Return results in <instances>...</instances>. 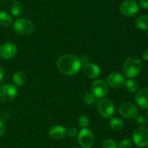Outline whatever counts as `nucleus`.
Returning a JSON list of instances; mask_svg holds the SVG:
<instances>
[{
	"instance_id": "33",
	"label": "nucleus",
	"mask_w": 148,
	"mask_h": 148,
	"mask_svg": "<svg viewBox=\"0 0 148 148\" xmlns=\"http://www.w3.org/2000/svg\"><path fill=\"white\" fill-rule=\"evenodd\" d=\"M147 116H148V110H147Z\"/></svg>"
},
{
	"instance_id": "31",
	"label": "nucleus",
	"mask_w": 148,
	"mask_h": 148,
	"mask_svg": "<svg viewBox=\"0 0 148 148\" xmlns=\"http://www.w3.org/2000/svg\"><path fill=\"white\" fill-rule=\"evenodd\" d=\"M143 57L145 61H148V49L144 51L143 54Z\"/></svg>"
},
{
	"instance_id": "14",
	"label": "nucleus",
	"mask_w": 148,
	"mask_h": 148,
	"mask_svg": "<svg viewBox=\"0 0 148 148\" xmlns=\"http://www.w3.org/2000/svg\"><path fill=\"white\" fill-rule=\"evenodd\" d=\"M137 105L143 110L148 108V88H143L137 92L135 97Z\"/></svg>"
},
{
	"instance_id": "34",
	"label": "nucleus",
	"mask_w": 148,
	"mask_h": 148,
	"mask_svg": "<svg viewBox=\"0 0 148 148\" xmlns=\"http://www.w3.org/2000/svg\"><path fill=\"white\" fill-rule=\"evenodd\" d=\"M147 37H148V31H147Z\"/></svg>"
},
{
	"instance_id": "15",
	"label": "nucleus",
	"mask_w": 148,
	"mask_h": 148,
	"mask_svg": "<svg viewBox=\"0 0 148 148\" xmlns=\"http://www.w3.org/2000/svg\"><path fill=\"white\" fill-rule=\"evenodd\" d=\"M49 134L53 140H60L66 137L67 130L62 126H53L49 129Z\"/></svg>"
},
{
	"instance_id": "35",
	"label": "nucleus",
	"mask_w": 148,
	"mask_h": 148,
	"mask_svg": "<svg viewBox=\"0 0 148 148\" xmlns=\"http://www.w3.org/2000/svg\"><path fill=\"white\" fill-rule=\"evenodd\" d=\"M2 1V0H0V1Z\"/></svg>"
},
{
	"instance_id": "25",
	"label": "nucleus",
	"mask_w": 148,
	"mask_h": 148,
	"mask_svg": "<svg viewBox=\"0 0 148 148\" xmlns=\"http://www.w3.org/2000/svg\"><path fill=\"white\" fill-rule=\"evenodd\" d=\"M132 141L130 139H123L119 145V148H131Z\"/></svg>"
},
{
	"instance_id": "18",
	"label": "nucleus",
	"mask_w": 148,
	"mask_h": 148,
	"mask_svg": "<svg viewBox=\"0 0 148 148\" xmlns=\"http://www.w3.org/2000/svg\"><path fill=\"white\" fill-rule=\"evenodd\" d=\"M12 23V17L9 13L0 11V26L8 27Z\"/></svg>"
},
{
	"instance_id": "13",
	"label": "nucleus",
	"mask_w": 148,
	"mask_h": 148,
	"mask_svg": "<svg viewBox=\"0 0 148 148\" xmlns=\"http://www.w3.org/2000/svg\"><path fill=\"white\" fill-rule=\"evenodd\" d=\"M83 72L88 78L94 79L100 75L101 69L96 64L92 62H87L83 67Z\"/></svg>"
},
{
	"instance_id": "4",
	"label": "nucleus",
	"mask_w": 148,
	"mask_h": 148,
	"mask_svg": "<svg viewBox=\"0 0 148 148\" xmlns=\"http://www.w3.org/2000/svg\"><path fill=\"white\" fill-rule=\"evenodd\" d=\"M17 88L11 84H5L0 87V101L3 102H11L17 97Z\"/></svg>"
},
{
	"instance_id": "27",
	"label": "nucleus",
	"mask_w": 148,
	"mask_h": 148,
	"mask_svg": "<svg viewBox=\"0 0 148 148\" xmlns=\"http://www.w3.org/2000/svg\"><path fill=\"white\" fill-rule=\"evenodd\" d=\"M77 129L76 128L71 127L67 130V134L71 137H75L77 134Z\"/></svg>"
},
{
	"instance_id": "29",
	"label": "nucleus",
	"mask_w": 148,
	"mask_h": 148,
	"mask_svg": "<svg viewBox=\"0 0 148 148\" xmlns=\"http://www.w3.org/2000/svg\"><path fill=\"white\" fill-rule=\"evenodd\" d=\"M140 5L145 10H148V0H140Z\"/></svg>"
},
{
	"instance_id": "12",
	"label": "nucleus",
	"mask_w": 148,
	"mask_h": 148,
	"mask_svg": "<svg viewBox=\"0 0 148 148\" xmlns=\"http://www.w3.org/2000/svg\"><path fill=\"white\" fill-rule=\"evenodd\" d=\"M107 82L108 85L113 89L122 88L126 82L125 77L118 72L111 73L107 77Z\"/></svg>"
},
{
	"instance_id": "30",
	"label": "nucleus",
	"mask_w": 148,
	"mask_h": 148,
	"mask_svg": "<svg viewBox=\"0 0 148 148\" xmlns=\"http://www.w3.org/2000/svg\"><path fill=\"white\" fill-rule=\"evenodd\" d=\"M4 75H5V71H4V69L3 68L2 66L0 65V81L4 78Z\"/></svg>"
},
{
	"instance_id": "22",
	"label": "nucleus",
	"mask_w": 148,
	"mask_h": 148,
	"mask_svg": "<svg viewBox=\"0 0 148 148\" xmlns=\"http://www.w3.org/2000/svg\"><path fill=\"white\" fill-rule=\"evenodd\" d=\"M90 124L89 118L86 115H81L78 119V125L82 129L87 128Z\"/></svg>"
},
{
	"instance_id": "7",
	"label": "nucleus",
	"mask_w": 148,
	"mask_h": 148,
	"mask_svg": "<svg viewBox=\"0 0 148 148\" xmlns=\"http://www.w3.org/2000/svg\"><path fill=\"white\" fill-rule=\"evenodd\" d=\"M133 142L137 146L143 147L148 145V129L140 126L135 129L132 136Z\"/></svg>"
},
{
	"instance_id": "6",
	"label": "nucleus",
	"mask_w": 148,
	"mask_h": 148,
	"mask_svg": "<svg viewBox=\"0 0 148 148\" xmlns=\"http://www.w3.org/2000/svg\"><path fill=\"white\" fill-rule=\"evenodd\" d=\"M78 143L84 148H91L95 142L93 133L87 128L82 129L77 136Z\"/></svg>"
},
{
	"instance_id": "26",
	"label": "nucleus",
	"mask_w": 148,
	"mask_h": 148,
	"mask_svg": "<svg viewBox=\"0 0 148 148\" xmlns=\"http://www.w3.org/2000/svg\"><path fill=\"white\" fill-rule=\"evenodd\" d=\"M136 119H137V120H136L137 123L140 126H145L147 123V118L143 115H138L136 118Z\"/></svg>"
},
{
	"instance_id": "16",
	"label": "nucleus",
	"mask_w": 148,
	"mask_h": 148,
	"mask_svg": "<svg viewBox=\"0 0 148 148\" xmlns=\"http://www.w3.org/2000/svg\"><path fill=\"white\" fill-rule=\"evenodd\" d=\"M135 24L136 26L140 30H148V15H143L139 16L136 19Z\"/></svg>"
},
{
	"instance_id": "8",
	"label": "nucleus",
	"mask_w": 148,
	"mask_h": 148,
	"mask_svg": "<svg viewBox=\"0 0 148 148\" xmlns=\"http://www.w3.org/2000/svg\"><path fill=\"white\" fill-rule=\"evenodd\" d=\"M120 12L125 17H133L139 11V5L134 0H126L120 5Z\"/></svg>"
},
{
	"instance_id": "11",
	"label": "nucleus",
	"mask_w": 148,
	"mask_h": 148,
	"mask_svg": "<svg viewBox=\"0 0 148 148\" xmlns=\"http://www.w3.org/2000/svg\"><path fill=\"white\" fill-rule=\"evenodd\" d=\"M17 52V46L12 42H6L0 46V57L3 59H11L15 56Z\"/></svg>"
},
{
	"instance_id": "23",
	"label": "nucleus",
	"mask_w": 148,
	"mask_h": 148,
	"mask_svg": "<svg viewBox=\"0 0 148 148\" xmlns=\"http://www.w3.org/2000/svg\"><path fill=\"white\" fill-rule=\"evenodd\" d=\"M83 100L85 102V103L88 104H92L93 102H95V97L92 93H88V94H85L83 97Z\"/></svg>"
},
{
	"instance_id": "19",
	"label": "nucleus",
	"mask_w": 148,
	"mask_h": 148,
	"mask_svg": "<svg viewBox=\"0 0 148 148\" xmlns=\"http://www.w3.org/2000/svg\"><path fill=\"white\" fill-rule=\"evenodd\" d=\"M124 121L118 117L111 118L109 120V126L114 131H120L124 127Z\"/></svg>"
},
{
	"instance_id": "2",
	"label": "nucleus",
	"mask_w": 148,
	"mask_h": 148,
	"mask_svg": "<svg viewBox=\"0 0 148 148\" xmlns=\"http://www.w3.org/2000/svg\"><path fill=\"white\" fill-rule=\"evenodd\" d=\"M143 68L142 62L137 57L132 56L127 58L123 65V73L128 78H134L140 73Z\"/></svg>"
},
{
	"instance_id": "3",
	"label": "nucleus",
	"mask_w": 148,
	"mask_h": 148,
	"mask_svg": "<svg viewBox=\"0 0 148 148\" xmlns=\"http://www.w3.org/2000/svg\"><path fill=\"white\" fill-rule=\"evenodd\" d=\"M13 30L17 34L26 36L29 35L34 30V24L30 20L20 18L16 20L13 24Z\"/></svg>"
},
{
	"instance_id": "20",
	"label": "nucleus",
	"mask_w": 148,
	"mask_h": 148,
	"mask_svg": "<svg viewBox=\"0 0 148 148\" xmlns=\"http://www.w3.org/2000/svg\"><path fill=\"white\" fill-rule=\"evenodd\" d=\"M10 11H11L12 15L14 17H19L22 15L23 12V6L19 1H14L12 4L11 7H10Z\"/></svg>"
},
{
	"instance_id": "1",
	"label": "nucleus",
	"mask_w": 148,
	"mask_h": 148,
	"mask_svg": "<svg viewBox=\"0 0 148 148\" xmlns=\"http://www.w3.org/2000/svg\"><path fill=\"white\" fill-rule=\"evenodd\" d=\"M82 60L72 54H65L59 58L57 68L62 73L66 75H74L79 72L82 68Z\"/></svg>"
},
{
	"instance_id": "24",
	"label": "nucleus",
	"mask_w": 148,
	"mask_h": 148,
	"mask_svg": "<svg viewBox=\"0 0 148 148\" xmlns=\"http://www.w3.org/2000/svg\"><path fill=\"white\" fill-rule=\"evenodd\" d=\"M103 148H117V145L113 139H107L103 144Z\"/></svg>"
},
{
	"instance_id": "5",
	"label": "nucleus",
	"mask_w": 148,
	"mask_h": 148,
	"mask_svg": "<svg viewBox=\"0 0 148 148\" xmlns=\"http://www.w3.org/2000/svg\"><path fill=\"white\" fill-rule=\"evenodd\" d=\"M98 110L102 117L110 118L115 113V106L111 100L105 98L98 102Z\"/></svg>"
},
{
	"instance_id": "10",
	"label": "nucleus",
	"mask_w": 148,
	"mask_h": 148,
	"mask_svg": "<svg viewBox=\"0 0 148 148\" xmlns=\"http://www.w3.org/2000/svg\"><path fill=\"white\" fill-rule=\"evenodd\" d=\"M119 113L127 119H134L138 116V109L134 104L132 102L123 103L119 109Z\"/></svg>"
},
{
	"instance_id": "9",
	"label": "nucleus",
	"mask_w": 148,
	"mask_h": 148,
	"mask_svg": "<svg viewBox=\"0 0 148 148\" xmlns=\"http://www.w3.org/2000/svg\"><path fill=\"white\" fill-rule=\"evenodd\" d=\"M91 91L95 98H103L108 92V84L102 79L95 80L91 85Z\"/></svg>"
},
{
	"instance_id": "21",
	"label": "nucleus",
	"mask_w": 148,
	"mask_h": 148,
	"mask_svg": "<svg viewBox=\"0 0 148 148\" xmlns=\"http://www.w3.org/2000/svg\"><path fill=\"white\" fill-rule=\"evenodd\" d=\"M124 85H125L127 91L131 93L136 92L139 89V83L136 80L132 79V78H130V79L127 80Z\"/></svg>"
},
{
	"instance_id": "36",
	"label": "nucleus",
	"mask_w": 148,
	"mask_h": 148,
	"mask_svg": "<svg viewBox=\"0 0 148 148\" xmlns=\"http://www.w3.org/2000/svg\"><path fill=\"white\" fill-rule=\"evenodd\" d=\"M147 148H148V146H147Z\"/></svg>"
},
{
	"instance_id": "17",
	"label": "nucleus",
	"mask_w": 148,
	"mask_h": 148,
	"mask_svg": "<svg viewBox=\"0 0 148 148\" xmlns=\"http://www.w3.org/2000/svg\"><path fill=\"white\" fill-rule=\"evenodd\" d=\"M12 79L16 86H21L24 85L25 83L26 82L27 77L24 73L22 71H18V72L14 73L12 76Z\"/></svg>"
},
{
	"instance_id": "28",
	"label": "nucleus",
	"mask_w": 148,
	"mask_h": 148,
	"mask_svg": "<svg viewBox=\"0 0 148 148\" xmlns=\"http://www.w3.org/2000/svg\"><path fill=\"white\" fill-rule=\"evenodd\" d=\"M6 132V125L2 120H0V136H3Z\"/></svg>"
},
{
	"instance_id": "32",
	"label": "nucleus",
	"mask_w": 148,
	"mask_h": 148,
	"mask_svg": "<svg viewBox=\"0 0 148 148\" xmlns=\"http://www.w3.org/2000/svg\"><path fill=\"white\" fill-rule=\"evenodd\" d=\"M72 148H79V147H72Z\"/></svg>"
}]
</instances>
